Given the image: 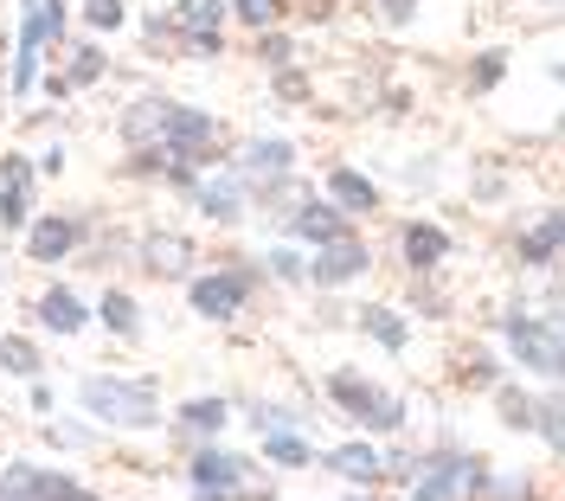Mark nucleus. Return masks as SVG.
Wrapping results in <instances>:
<instances>
[{"mask_svg": "<svg viewBox=\"0 0 565 501\" xmlns=\"http://www.w3.org/2000/svg\"><path fill=\"white\" fill-rule=\"evenodd\" d=\"M161 148H168V161H174L180 174H193V168L218 161V122H212L206 109L161 104Z\"/></svg>", "mask_w": 565, "mask_h": 501, "instance_id": "1", "label": "nucleus"}, {"mask_svg": "<svg viewBox=\"0 0 565 501\" xmlns=\"http://www.w3.org/2000/svg\"><path fill=\"white\" fill-rule=\"evenodd\" d=\"M84 412L90 418H109V425H154V380H136V386H122V380H84Z\"/></svg>", "mask_w": 565, "mask_h": 501, "instance_id": "2", "label": "nucleus"}, {"mask_svg": "<svg viewBox=\"0 0 565 501\" xmlns=\"http://www.w3.org/2000/svg\"><path fill=\"white\" fill-rule=\"evenodd\" d=\"M328 393H334V405H348L353 425H366V430H398L405 425V405H398L392 393H380L373 380H360V373H334Z\"/></svg>", "mask_w": 565, "mask_h": 501, "instance_id": "3", "label": "nucleus"}, {"mask_svg": "<svg viewBox=\"0 0 565 501\" xmlns=\"http://www.w3.org/2000/svg\"><path fill=\"white\" fill-rule=\"evenodd\" d=\"M508 348H514L521 366H533L540 380L559 373V328L540 322V316H508Z\"/></svg>", "mask_w": 565, "mask_h": 501, "instance_id": "4", "label": "nucleus"}, {"mask_svg": "<svg viewBox=\"0 0 565 501\" xmlns=\"http://www.w3.org/2000/svg\"><path fill=\"white\" fill-rule=\"evenodd\" d=\"M250 284H257V270H218V277H200V284H193V309L212 316V322H225V316L245 309Z\"/></svg>", "mask_w": 565, "mask_h": 501, "instance_id": "5", "label": "nucleus"}, {"mask_svg": "<svg viewBox=\"0 0 565 501\" xmlns=\"http://www.w3.org/2000/svg\"><path fill=\"white\" fill-rule=\"evenodd\" d=\"M77 482L71 476H52V469H33V463H13L0 476V501H71Z\"/></svg>", "mask_w": 565, "mask_h": 501, "instance_id": "6", "label": "nucleus"}, {"mask_svg": "<svg viewBox=\"0 0 565 501\" xmlns=\"http://www.w3.org/2000/svg\"><path fill=\"white\" fill-rule=\"evenodd\" d=\"M26 218H33V168H26V154H7L0 161V225L20 232Z\"/></svg>", "mask_w": 565, "mask_h": 501, "instance_id": "7", "label": "nucleus"}, {"mask_svg": "<svg viewBox=\"0 0 565 501\" xmlns=\"http://www.w3.org/2000/svg\"><path fill=\"white\" fill-rule=\"evenodd\" d=\"M238 482H245V457H225V450H200V457H193V489H200V495L232 501Z\"/></svg>", "mask_w": 565, "mask_h": 501, "instance_id": "8", "label": "nucleus"}, {"mask_svg": "<svg viewBox=\"0 0 565 501\" xmlns=\"http://www.w3.org/2000/svg\"><path fill=\"white\" fill-rule=\"evenodd\" d=\"M360 270H366V245H360V238H334V245H321V250H316V264H309V277H316L321 289L353 284Z\"/></svg>", "mask_w": 565, "mask_h": 501, "instance_id": "9", "label": "nucleus"}, {"mask_svg": "<svg viewBox=\"0 0 565 501\" xmlns=\"http://www.w3.org/2000/svg\"><path fill=\"white\" fill-rule=\"evenodd\" d=\"M457 489H469V463L462 457H437V463H424L412 501H457Z\"/></svg>", "mask_w": 565, "mask_h": 501, "instance_id": "10", "label": "nucleus"}, {"mask_svg": "<svg viewBox=\"0 0 565 501\" xmlns=\"http://www.w3.org/2000/svg\"><path fill=\"white\" fill-rule=\"evenodd\" d=\"M289 161H296V148L282 142V136H270V142H250L245 148V180H257V186L270 193V186L289 174Z\"/></svg>", "mask_w": 565, "mask_h": 501, "instance_id": "11", "label": "nucleus"}, {"mask_svg": "<svg viewBox=\"0 0 565 501\" xmlns=\"http://www.w3.org/2000/svg\"><path fill=\"white\" fill-rule=\"evenodd\" d=\"M328 193H334L341 213H373V206H380V186L366 174H353V168H334V174H328Z\"/></svg>", "mask_w": 565, "mask_h": 501, "instance_id": "12", "label": "nucleus"}, {"mask_svg": "<svg viewBox=\"0 0 565 501\" xmlns=\"http://www.w3.org/2000/svg\"><path fill=\"white\" fill-rule=\"evenodd\" d=\"M444 257H450V238L437 225H405V264L412 270H437Z\"/></svg>", "mask_w": 565, "mask_h": 501, "instance_id": "13", "label": "nucleus"}, {"mask_svg": "<svg viewBox=\"0 0 565 501\" xmlns=\"http://www.w3.org/2000/svg\"><path fill=\"white\" fill-rule=\"evenodd\" d=\"M328 469H334V476H348V482H380V476H386V463H380V450H373V444H341V450L328 457Z\"/></svg>", "mask_w": 565, "mask_h": 501, "instance_id": "14", "label": "nucleus"}, {"mask_svg": "<svg viewBox=\"0 0 565 501\" xmlns=\"http://www.w3.org/2000/svg\"><path fill=\"white\" fill-rule=\"evenodd\" d=\"M26 245H33L39 264H58V257H65V250L77 245V225L52 213V218H39V225H33V238H26Z\"/></svg>", "mask_w": 565, "mask_h": 501, "instance_id": "15", "label": "nucleus"}, {"mask_svg": "<svg viewBox=\"0 0 565 501\" xmlns=\"http://www.w3.org/2000/svg\"><path fill=\"white\" fill-rule=\"evenodd\" d=\"M39 322L52 328V334H77L84 328V302L71 289H52V296H39Z\"/></svg>", "mask_w": 565, "mask_h": 501, "instance_id": "16", "label": "nucleus"}, {"mask_svg": "<svg viewBox=\"0 0 565 501\" xmlns=\"http://www.w3.org/2000/svg\"><path fill=\"white\" fill-rule=\"evenodd\" d=\"M296 238H316V245H334V238H348V225H341V213H334V206H316V200H309V206L296 213Z\"/></svg>", "mask_w": 565, "mask_h": 501, "instance_id": "17", "label": "nucleus"}, {"mask_svg": "<svg viewBox=\"0 0 565 501\" xmlns=\"http://www.w3.org/2000/svg\"><path fill=\"white\" fill-rule=\"evenodd\" d=\"M553 250H559V213H546V218L527 232V238H521V264L546 270V264H553Z\"/></svg>", "mask_w": 565, "mask_h": 501, "instance_id": "18", "label": "nucleus"}, {"mask_svg": "<svg viewBox=\"0 0 565 501\" xmlns=\"http://www.w3.org/2000/svg\"><path fill=\"white\" fill-rule=\"evenodd\" d=\"M360 328H366V334H373V341H380V348H392V354H398V348H405V341H412V328L398 322V316H392V309H360Z\"/></svg>", "mask_w": 565, "mask_h": 501, "instance_id": "19", "label": "nucleus"}, {"mask_svg": "<svg viewBox=\"0 0 565 501\" xmlns=\"http://www.w3.org/2000/svg\"><path fill=\"white\" fill-rule=\"evenodd\" d=\"M0 366H7L13 380H33L39 373V348L33 341H20V334H7V341H0Z\"/></svg>", "mask_w": 565, "mask_h": 501, "instance_id": "20", "label": "nucleus"}, {"mask_svg": "<svg viewBox=\"0 0 565 501\" xmlns=\"http://www.w3.org/2000/svg\"><path fill=\"white\" fill-rule=\"evenodd\" d=\"M225 418H232V405H225V398H193V405L180 412V425H186V430H218Z\"/></svg>", "mask_w": 565, "mask_h": 501, "instance_id": "21", "label": "nucleus"}, {"mask_svg": "<svg viewBox=\"0 0 565 501\" xmlns=\"http://www.w3.org/2000/svg\"><path fill=\"white\" fill-rule=\"evenodd\" d=\"M218 13H225V0H180V26L186 33H218Z\"/></svg>", "mask_w": 565, "mask_h": 501, "instance_id": "22", "label": "nucleus"}, {"mask_svg": "<svg viewBox=\"0 0 565 501\" xmlns=\"http://www.w3.org/2000/svg\"><path fill=\"white\" fill-rule=\"evenodd\" d=\"M97 316H104V328H116V334H122V341H129V334H136V302H129V296H122V289H109L104 296V309H97Z\"/></svg>", "mask_w": 565, "mask_h": 501, "instance_id": "23", "label": "nucleus"}, {"mask_svg": "<svg viewBox=\"0 0 565 501\" xmlns=\"http://www.w3.org/2000/svg\"><path fill=\"white\" fill-rule=\"evenodd\" d=\"M200 206H206L212 218H238V186H232V180H206V186H200Z\"/></svg>", "mask_w": 565, "mask_h": 501, "instance_id": "24", "label": "nucleus"}, {"mask_svg": "<svg viewBox=\"0 0 565 501\" xmlns=\"http://www.w3.org/2000/svg\"><path fill=\"white\" fill-rule=\"evenodd\" d=\"M264 457H270V463H309V444L289 437V430H270V437H264Z\"/></svg>", "mask_w": 565, "mask_h": 501, "instance_id": "25", "label": "nucleus"}, {"mask_svg": "<svg viewBox=\"0 0 565 501\" xmlns=\"http://www.w3.org/2000/svg\"><path fill=\"white\" fill-rule=\"evenodd\" d=\"M494 398H501V418H508L514 430H527V425H533V398H527V393H514V386H501Z\"/></svg>", "mask_w": 565, "mask_h": 501, "instance_id": "26", "label": "nucleus"}, {"mask_svg": "<svg viewBox=\"0 0 565 501\" xmlns=\"http://www.w3.org/2000/svg\"><path fill=\"white\" fill-rule=\"evenodd\" d=\"M508 72V52H489V58H476V72H469V90H494Z\"/></svg>", "mask_w": 565, "mask_h": 501, "instance_id": "27", "label": "nucleus"}, {"mask_svg": "<svg viewBox=\"0 0 565 501\" xmlns=\"http://www.w3.org/2000/svg\"><path fill=\"white\" fill-rule=\"evenodd\" d=\"M84 20L116 33V26H122V0H84Z\"/></svg>", "mask_w": 565, "mask_h": 501, "instance_id": "28", "label": "nucleus"}, {"mask_svg": "<svg viewBox=\"0 0 565 501\" xmlns=\"http://www.w3.org/2000/svg\"><path fill=\"white\" fill-rule=\"evenodd\" d=\"M90 77H104V52H77V65H71V77H65V90L90 84Z\"/></svg>", "mask_w": 565, "mask_h": 501, "instance_id": "29", "label": "nucleus"}, {"mask_svg": "<svg viewBox=\"0 0 565 501\" xmlns=\"http://www.w3.org/2000/svg\"><path fill=\"white\" fill-rule=\"evenodd\" d=\"M270 277H282V284H296V277H309V264H302L296 250H270Z\"/></svg>", "mask_w": 565, "mask_h": 501, "instance_id": "30", "label": "nucleus"}, {"mask_svg": "<svg viewBox=\"0 0 565 501\" xmlns=\"http://www.w3.org/2000/svg\"><path fill=\"white\" fill-rule=\"evenodd\" d=\"M238 20H250V26H270V20H277V0H238Z\"/></svg>", "mask_w": 565, "mask_h": 501, "instance_id": "31", "label": "nucleus"}, {"mask_svg": "<svg viewBox=\"0 0 565 501\" xmlns=\"http://www.w3.org/2000/svg\"><path fill=\"white\" fill-rule=\"evenodd\" d=\"M462 386H476V393H482V386H494V360H469V366H462Z\"/></svg>", "mask_w": 565, "mask_h": 501, "instance_id": "32", "label": "nucleus"}, {"mask_svg": "<svg viewBox=\"0 0 565 501\" xmlns=\"http://www.w3.org/2000/svg\"><path fill=\"white\" fill-rule=\"evenodd\" d=\"M264 65H289V39H264Z\"/></svg>", "mask_w": 565, "mask_h": 501, "instance_id": "33", "label": "nucleus"}, {"mask_svg": "<svg viewBox=\"0 0 565 501\" xmlns=\"http://www.w3.org/2000/svg\"><path fill=\"white\" fill-rule=\"evenodd\" d=\"M386 20L392 26H405V20H412V0H386Z\"/></svg>", "mask_w": 565, "mask_h": 501, "instance_id": "34", "label": "nucleus"}, {"mask_svg": "<svg viewBox=\"0 0 565 501\" xmlns=\"http://www.w3.org/2000/svg\"><path fill=\"white\" fill-rule=\"evenodd\" d=\"M71 501H97V495H84V489H77V495H71Z\"/></svg>", "mask_w": 565, "mask_h": 501, "instance_id": "35", "label": "nucleus"}]
</instances>
